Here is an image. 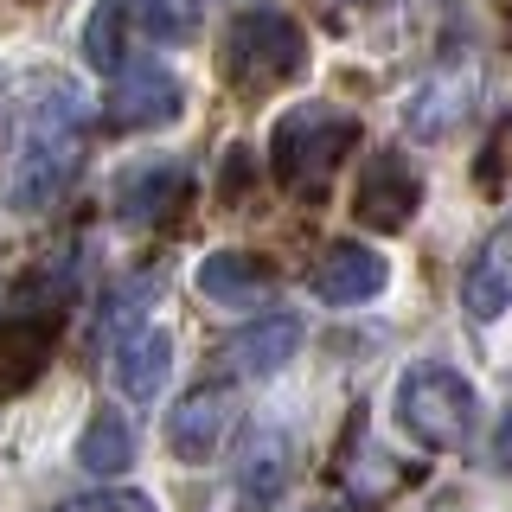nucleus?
<instances>
[{
	"mask_svg": "<svg viewBox=\"0 0 512 512\" xmlns=\"http://www.w3.org/2000/svg\"><path fill=\"white\" fill-rule=\"evenodd\" d=\"M167 372H173V340L160 327H135L116 346V391L135 397V404H148L160 384H167Z\"/></svg>",
	"mask_w": 512,
	"mask_h": 512,
	"instance_id": "obj_14",
	"label": "nucleus"
},
{
	"mask_svg": "<svg viewBox=\"0 0 512 512\" xmlns=\"http://www.w3.org/2000/svg\"><path fill=\"white\" fill-rule=\"evenodd\" d=\"M397 423L423 448H461L474 429V391L448 365H410L397 384Z\"/></svg>",
	"mask_w": 512,
	"mask_h": 512,
	"instance_id": "obj_4",
	"label": "nucleus"
},
{
	"mask_svg": "<svg viewBox=\"0 0 512 512\" xmlns=\"http://www.w3.org/2000/svg\"><path fill=\"white\" fill-rule=\"evenodd\" d=\"M352 448H359V461H340V480L352 487V506H378L384 493L397 487V468L365 442V429H352Z\"/></svg>",
	"mask_w": 512,
	"mask_h": 512,
	"instance_id": "obj_19",
	"label": "nucleus"
},
{
	"mask_svg": "<svg viewBox=\"0 0 512 512\" xmlns=\"http://www.w3.org/2000/svg\"><path fill=\"white\" fill-rule=\"evenodd\" d=\"M314 512H327V506H314Z\"/></svg>",
	"mask_w": 512,
	"mask_h": 512,
	"instance_id": "obj_23",
	"label": "nucleus"
},
{
	"mask_svg": "<svg viewBox=\"0 0 512 512\" xmlns=\"http://www.w3.org/2000/svg\"><path fill=\"white\" fill-rule=\"evenodd\" d=\"M58 333H64V314H52V308H13L0 320V397L26 391L52 365Z\"/></svg>",
	"mask_w": 512,
	"mask_h": 512,
	"instance_id": "obj_9",
	"label": "nucleus"
},
{
	"mask_svg": "<svg viewBox=\"0 0 512 512\" xmlns=\"http://www.w3.org/2000/svg\"><path fill=\"white\" fill-rule=\"evenodd\" d=\"M461 308L474 320H500L512 308V218L493 224V237L474 250L468 276H461Z\"/></svg>",
	"mask_w": 512,
	"mask_h": 512,
	"instance_id": "obj_13",
	"label": "nucleus"
},
{
	"mask_svg": "<svg viewBox=\"0 0 512 512\" xmlns=\"http://www.w3.org/2000/svg\"><path fill=\"white\" fill-rule=\"evenodd\" d=\"M128 13L154 45H186L205 20V0H128Z\"/></svg>",
	"mask_w": 512,
	"mask_h": 512,
	"instance_id": "obj_18",
	"label": "nucleus"
},
{
	"mask_svg": "<svg viewBox=\"0 0 512 512\" xmlns=\"http://www.w3.org/2000/svg\"><path fill=\"white\" fill-rule=\"evenodd\" d=\"M295 346H301V320L295 314H269V320H250V327L231 340V365L250 372V378H269V372H282V365L295 359Z\"/></svg>",
	"mask_w": 512,
	"mask_h": 512,
	"instance_id": "obj_15",
	"label": "nucleus"
},
{
	"mask_svg": "<svg viewBox=\"0 0 512 512\" xmlns=\"http://www.w3.org/2000/svg\"><path fill=\"white\" fill-rule=\"evenodd\" d=\"M186 109V90L180 77L167 71V64H122L116 84L103 96V128H116V135H148V128H173Z\"/></svg>",
	"mask_w": 512,
	"mask_h": 512,
	"instance_id": "obj_5",
	"label": "nucleus"
},
{
	"mask_svg": "<svg viewBox=\"0 0 512 512\" xmlns=\"http://www.w3.org/2000/svg\"><path fill=\"white\" fill-rule=\"evenodd\" d=\"M77 461H84V474H128V461H135V429L122 423L116 410H96L84 423V442H77Z\"/></svg>",
	"mask_w": 512,
	"mask_h": 512,
	"instance_id": "obj_16",
	"label": "nucleus"
},
{
	"mask_svg": "<svg viewBox=\"0 0 512 512\" xmlns=\"http://www.w3.org/2000/svg\"><path fill=\"white\" fill-rule=\"evenodd\" d=\"M250 192V148H224V199Z\"/></svg>",
	"mask_w": 512,
	"mask_h": 512,
	"instance_id": "obj_21",
	"label": "nucleus"
},
{
	"mask_svg": "<svg viewBox=\"0 0 512 512\" xmlns=\"http://www.w3.org/2000/svg\"><path fill=\"white\" fill-rule=\"evenodd\" d=\"M84 160V90L71 71H13L0 84V199L45 212Z\"/></svg>",
	"mask_w": 512,
	"mask_h": 512,
	"instance_id": "obj_1",
	"label": "nucleus"
},
{
	"mask_svg": "<svg viewBox=\"0 0 512 512\" xmlns=\"http://www.w3.org/2000/svg\"><path fill=\"white\" fill-rule=\"evenodd\" d=\"M231 423H237V391L231 384H192L167 416V448L180 461H212L218 442L231 436Z\"/></svg>",
	"mask_w": 512,
	"mask_h": 512,
	"instance_id": "obj_7",
	"label": "nucleus"
},
{
	"mask_svg": "<svg viewBox=\"0 0 512 512\" xmlns=\"http://www.w3.org/2000/svg\"><path fill=\"white\" fill-rule=\"evenodd\" d=\"M192 205V173L180 160H141L116 180V212L122 224H167Z\"/></svg>",
	"mask_w": 512,
	"mask_h": 512,
	"instance_id": "obj_8",
	"label": "nucleus"
},
{
	"mask_svg": "<svg viewBox=\"0 0 512 512\" xmlns=\"http://www.w3.org/2000/svg\"><path fill=\"white\" fill-rule=\"evenodd\" d=\"M493 468L512 474V410L500 416V429H493Z\"/></svg>",
	"mask_w": 512,
	"mask_h": 512,
	"instance_id": "obj_22",
	"label": "nucleus"
},
{
	"mask_svg": "<svg viewBox=\"0 0 512 512\" xmlns=\"http://www.w3.org/2000/svg\"><path fill=\"white\" fill-rule=\"evenodd\" d=\"M359 148V116L352 109H333V103H295L288 116L276 122L269 135V167H276L282 192L320 205L340 173V160Z\"/></svg>",
	"mask_w": 512,
	"mask_h": 512,
	"instance_id": "obj_2",
	"label": "nucleus"
},
{
	"mask_svg": "<svg viewBox=\"0 0 512 512\" xmlns=\"http://www.w3.org/2000/svg\"><path fill=\"white\" fill-rule=\"evenodd\" d=\"M64 512H154V500H141V493H122V487H103V493H84V500H71Z\"/></svg>",
	"mask_w": 512,
	"mask_h": 512,
	"instance_id": "obj_20",
	"label": "nucleus"
},
{
	"mask_svg": "<svg viewBox=\"0 0 512 512\" xmlns=\"http://www.w3.org/2000/svg\"><path fill=\"white\" fill-rule=\"evenodd\" d=\"M384 282H391V263L372 244H327L314 263V295L327 308H359V301L384 295Z\"/></svg>",
	"mask_w": 512,
	"mask_h": 512,
	"instance_id": "obj_10",
	"label": "nucleus"
},
{
	"mask_svg": "<svg viewBox=\"0 0 512 512\" xmlns=\"http://www.w3.org/2000/svg\"><path fill=\"white\" fill-rule=\"evenodd\" d=\"M84 64L103 77L128 64V0H96V13L84 20Z\"/></svg>",
	"mask_w": 512,
	"mask_h": 512,
	"instance_id": "obj_17",
	"label": "nucleus"
},
{
	"mask_svg": "<svg viewBox=\"0 0 512 512\" xmlns=\"http://www.w3.org/2000/svg\"><path fill=\"white\" fill-rule=\"evenodd\" d=\"M301 71H308V32L276 7L237 13L224 45H218V77L237 96H269V90L295 84Z\"/></svg>",
	"mask_w": 512,
	"mask_h": 512,
	"instance_id": "obj_3",
	"label": "nucleus"
},
{
	"mask_svg": "<svg viewBox=\"0 0 512 512\" xmlns=\"http://www.w3.org/2000/svg\"><path fill=\"white\" fill-rule=\"evenodd\" d=\"M288 461H295L288 429L256 423L244 436V448H237V500H244L250 512H269L282 500V487H288Z\"/></svg>",
	"mask_w": 512,
	"mask_h": 512,
	"instance_id": "obj_11",
	"label": "nucleus"
},
{
	"mask_svg": "<svg viewBox=\"0 0 512 512\" xmlns=\"http://www.w3.org/2000/svg\"><path fill=\"white\" fill-rule=\"evenodd\" d=\"M199 295H212L218 308H263L276 295V269L256 250H212L199 263Z\"/></svg>",
	"mask_w": 512,
	"mask_h": 512,
	"instance_id": "obj_12",
	"label": "nucleus"
},
{
	"mask_svg": "<svg viewBox=\"0 0 512 512\" xmlns=\"http://www.w3.org/2000/svg\"><path fill=\"white\" fill-rule=\"evenodd\" d=\"M416 205H423V173L410 167V154L384 148V154L365 160L359 186H352V218L365 231H404L416 218Z\"/></svg>",
	"mask_w": 512,
	"mask_h": 512,
	"instance_id": "obj_6",
	"label": "nucleus"
}]
</instances>
